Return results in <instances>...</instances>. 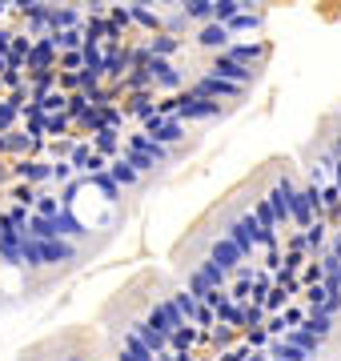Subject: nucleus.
<instances>
[{"label":"nucleus","mask_w":341,"mask_h":361,"mask_svg":"<svg viewBox=\"0 0 341 361\" xmlns=\"http://www.w3.org/2000/svg\"><path fill=\"white\" fill-rule=\"evenodd\" d=\"M326 253H333V257L341 261V233H333V241H329V245H326Z\"/></svg>","instance_id":"obj_52"},{"label":"nucleus","mask_w":341,"mask_h":361,"mask_svg":"<svg viewBox=\"0 0 341 361\" xmlns=\"http://www.w3.org/2000/svg\"><path fill=\"white\" fill-rule=\"evenodd\" d=\"M253 221H257V233H277V217H273V209H269V201L265 197H257L253 201Z\"/></svg>","instance_id":"obj_25"},{"label":"nucleus","mask_w":341,"mask_h":361,"mask_svg":"<svg viewBox=\"0 0 341 361\" xmlns=\"http://www.w3.org/2000/svg\"><path fill=\"white\" fill-rule=\"evenodd\" d=\"M189 293H193V297H197V301H201V293H209V285H205V281H201V273H197V269H193V273H189Z\"/></svg>","instance_id":"obj_47"},{"label":"nucleus","mask_w":341,"mask_h":361,"mask_svg":"<svg viewBox=\"0 0 341 361\" xmlns=\"http://www.w3.org/2000/svg\"><path fill=\"white\" fill-rule=\"evenodd\" d=\"M169 301L177 305V313H181L185 322H193V317H197V310H201V301H197L193 293H189V289H181V293H173Z\"/></svg>","instance_id":"obj_32"},{"label":"nucleus","mask_w":341,"mask_h":361,"mask_svg":"<svg viewBox=\"0 0 341 361\" xmlns=\"http://www.w3.org/2000/svg\"><path fill=\"white\" fill-rule=\"evenodd\" d=\"M209 261H217V265H221L225 273H233V269H237V261H245V257H241V253L233 249V241L217 237V241L209 245Z\"/></svg>","instance_id":"obj_17"},{"label":"nucleus","mask_w":341,"mask_h":361,"mask_svg":"<svg viewBox=\"0 0 341 361\" xmlns=\"http://www.w3.org/2000/svg\"><path fill=\"white\" fill-rule=\"evenodd\" d=\"M4 233H8V221H4V209H0V237H4Z\"/></svg>","instance_id":"obj_54"},{"label":"nucleus","mask_w":341,"mask_h":361,"mask_svg":"<svg viewBox=\"0 0 341 361\" xmlns=\"http://www.w3.org/2000/svg\"><path fill=\"white\" fill-rule=\"evenodd\" d=\"M185 25H189V20H185L181 8H177L173 16H161V32H165V37H177V32H185Z\"/></svg>","instance_id":"obj_39"},{"label":"nucleus","mask_w":341,"mask_h":361,"mask_svg":"<svg viewBox=\"0 0 341 361\" xmlns=\"http://www.w3.org/2000/svg\"><path fill=\"white\" fill-rule=\"evenodd\" d=\"M261 20H265L261 13H249V8H245V13H237L233 20L225 25V32H229V37H233V32H257V28H261Z\"/></svg>","instance_id":"obj_26"},{"label":"nucleus","mask_w":341,"mask_h":361,"mask_svg":"<svg viewBox=\"0 0 341 361\" xmlns=\"http://www.w3.org/2000/svg\"><path fill=\"white\" fill-rule=\"evenodd\" d=\"M68 180H77V173L68 169V161H53V185H68Z\"/></svg>","instance_id":"obj_44"},{"label":"nucleus","mask_w":341,"mask_h":361,"mask_svg":"<svg viewBox=\"0 0 341 361\" xmlns=\"http://www.w3.org/2000/svg\"><path fill=\"white\" fill-rule=\"evenodd\" d=\"M85 113H89V97H85V92H73V97H68V104H65V116L77 125Z\"/></svg>","instance_id":"obj_36"},{"label":"nucleus","mask_w":341,"mask_h":361,"mask_svg":"<svg viewBox=\"0 0 341 361\" xmlns=\"http://www.w3.org/2000/svg\"><path fill=\"white\" fill-rule=\"evenodd\" d=\"M73 137H61V141H44V149H49V161H68V153H73Z\"/></svg>","instance_id":"obj_37"},{"label":"nucleus","mask_w":341,"mask_h":361,"mask_svg":"<svg viewBox=\"0 0 341 361\" xmlns=\"http://www.w3.org/2000/svg\"><path fill=\"white\" fill-rule=\"evenodd\" d=\"M125 13H129V25H141L144 32H153V37L161 32V13H153V8H144V4H129Z\"/></svg>","instance_id":"obj_21"},{"label":"nucleus","mask_w":341,"mask_h":361,"mask_svg":"<svg viewBox=\"0 0 341 361\" xmlns=\"http://www.w3.org/2000/svg\"><path fill=\"white\" fill-rule=\"evenodd\" d=\"M193 341H197V329L193 325H181L177 334H169V353H189Z\"/></svg>","instance_id":"obj_31"},{"label":"nucleus","mask_w":341,"mask_h":361,"mask_svg":"<svg viewBox=\"0 0 341 361\" xmlns=\"http://www.w3.org/2000/svg\"><path fill=\"white\" fill-rule=\"evenodd\" d=\"M129 334L137 337V341H141V345L149 349V353H153V357H161V353L169 349V337H165V334H157V329H153L149 322H132V329H129Z\"/></svg>","instance_id":"obj_13"},{"label":"nucleus","mask_w":341,"mask_h":361,"mask_svg":"<svg viewBox=\"0 0 341 361\" xmlns=\"http://www.w3.org/2000/svg\"><path fill=\"white\" fill-rule=\"evenodd\" d=\"M181 109V92H173V97H161L157 101V116H177Z\"/></svg>","instance_id":"obj_43"},{"label":"nucleus","mask_w":341,"mask_h":361,"mask_svg":"<svg viewBox=\"0 0 341 361\" xmlns=\"http://www.w3.org/2000/svg\"><path fill=\"white\" fill-rule=\"evenodd\" d=\"M32 213H37V217H49V221H53L56 213H61V197H53V193H40V189H37V201H32Z\"/></svg>","instance_id":"obj_33"},{"label":"nucleus","mask_w":341,"mask_h":361,"mask_svg":"<svg viewBox=\"0 0 341 361\" xmlns=\"http://www.w3.org/2000/svg\"><path fill=\"white\" fill-rule=\"evenodd\" d=\"M56 73H80V52H61L56 56Z\"/></svg>","instance_id":"obj_42"},{"label":"nucleus","mask_w":341,"mask_h":361,"mask_svg":"<svg viewBox=\"0 0 341 361\" xmlns=\"http://www.w3.org/2000/svg\"><path fill=\"white\" fill-rule=\"evenodd\" d=\"M302 329H309L317 341H326V337L333 334V317H326V313H309V317L302 322Z\"/></svg>","instance_id":"obj_30"},{"label":"nucleus","mask_w":341,"mask_h":361,"mask_svg":"<svg viewBox=\"0 0 341 361\" xmlns=\"http://www.w3.org/2000/svg\"><path fill=\"white\" fill-rule=\"evenodd\" d=\"M177 361H197V357H189V353H177Z\"/></svg>","instance_id":"obj_56"},{"label":"nucleus","mask_w":341,"mask_h":361,"mask_svg":"<svg viewBox=\"0 0 341 361\" xmlns=\"http://www.w3.org/2000/svg\"><path fill=\"white\" fill-rule=\"evenodd\" d=\"M265 334H285V322H281V313H273V317H269V325H265Z\"/></svg>","instance_id":"obj_51"},{"label":"nucleus","mask_w":341,"mask_h":361,"mask_svg":"<svg viewBox=\"0 0 341 361\" xmlns=\"http://www.w3.org/2000/svg\"><path fill=\"white\" fill-rule=\"evenodd\" d=\"M221 56H229V61H237V65H245V68H261L265 56H269V44L265 40H229V49Z\"/></svg>","instance_id":"obj_7"},{"label":"nucleus","mask_w":341,"mask_h":361,"mask_svg":"<svg viewBox=\"0 0 341 361\" xmlns=\"http://www.w3.org/2000/svg\"><path fill=\"white\" fill-rule=\"evenodd\" d=\"M20 237H25V233H4V237H0V261H4V265H20Z\"/></svg>","instance_id":"obj_27"},{"label":"nucleus","mask_w":341,"mask_h":361,"mask_svg":"<svg viewBox=\"0 0 341 361\" xmlns=\"http://www.w3.org/2000/svg\"><path fill=\"white\" fill-rule=\"evenodd\" d=\"M314 313H326V317L341 313V293H329V297H326V305H321V310H314Z\"/></svg>","instance_id":"obj_48"},{"label":"nucleus","mask_w":341,"mask_h":361,"mask_svg":"<svg viewBox=\"0 0 341 361\" xmlns=\"http://www.w3.org/2000/svg\"><path fill=\"white\" fill-rule=\"evenodd\" d=\"M85 185H92V189H97V193L105 197V201H120L117 180L108 177V173H92V177H85Z\"/></svg>","instance_id":"obj_29"},{"label":"nucleus","mask_w":341,"mask_h":361,"mask_svg":"<svg viewBox=\"0 0 341 361\" xmlns=\"http://www.w3.org/2000/svg\"><path fill=\"white\" fill-rule=\"evenodd\" d=\"M229 40H233V37H229L221 25H201V28H197V44H201V49L225 52V49H229Z\"/></svg>","instance_id":"obj_19"},{"label":"nucleus","mask_w":341,"mask_h":361,"mask_svg":"<svg viewBox=\"0 0 341 361\" xmlns=\"http://www.w3.org/2000/svg\"><path fill=\"white\" fill-rule=\"evenodd\" d=\"M144 322L153 325L157 334H165V337H169V334H177L181 325H189V322H185V317H181V313H177V305H173L169 297H161L157 305L149 310V317H144Z\"/></svg>","instance_id":"obj_8"},{"label":"nucleus","mask_w":341,"mask_h":361,"mask_svg":"<svg viewBox=\"0 0 341 361\" xmlns=\"http://www.w3.org/2000/svg\"><path fill=\"white\" fill-rule=\"evenodd\" d=\"M16 201V205L20 209H28V213H32V201H37V189H32V185H20V180H16L13 185V193H8Z\"/></svg>","instance_id":"obj_38"},{"label":"nucleus","mask_w":341,"mask_h":361,"mask_svg":"<svg viewBox=\"0 0 341 361\" xmlns=\"http://www.w3.org/2000/svg\"><path fill=\"white\" fill-rule=\"evenodd\" d=\"M245 8H253V4H245V0H213V25H229L237 13H245Z\"/></svg>","instance_id":"obj_23"},{"label":"nucleus","mask_w":341,"mask_h":361,"mask_svg":"<svg viewBox=\"0 0 341 361\" xmlns=\"http://www.w3.org/2000/svg\"><path fill=\"white\" fill-rule=\"evenodd\" d=\"M245 361H269V353H245Z\"/></svg>","instance_id":"obj_53"},{"label":"nucleus","mask_w":341,"mask_h":361,"mask_svg":"<svg viewBox=\"0 0 341 361\" xmlns=\"http://www.w3.org/2000/svg\"><path fill=\"white\" fill-rule=\"evenodd\" d=\"M181 13L189 25H213V0H185Z\"/></svg>","instance_id":"obj_22"},{"label":"nucleus","mask_w":341,"mask_h":361,"mask_svg":"<svg viewBox=\"0 0 341 361\" xmlns=\"http://www.w3.org/2000/svg\"><path fill=\"white\" fill-rule=\"evenodd\" d=\"M4 180H8V165H4V161H0V185H4Z\"/></svg>","instance_id":"obj_55"},{"label":"nucleus","mask_w":341,"mask_h":361,"mask_svg":"<svg viewBox=\"0 0 341 361\" xmlns=\"http://www.w3.org/2000/svg\"><path fill=\"white\" fill-rule=\"evenodd\" d=\"M37 104H40V113H44V116H56V113H65L68 97H65L61 89H56V92H49V97H40Z\"/></svg>","instance_id":"obj_34"},{"label":"nucleus","mask_w":341,"mask_h":361,"mask_svg":"<svg viewBox=\"0 0 341 361\" xmlns=\"http://www.w3.org/2000/svg\"><path fill=\"white\" fill-rule=\"evenodd\" d=\"M53 233H56V241H73V245H77L89 229H85V221H80L73 209H61V213L53 217Z\"/></svg>","instance_id":"obj_12"},{"label":"nucleus","mask_w":341,"mask_h":361,"mask_svg":"<svg viewBox=\"0 0 341 361\" xmlns=\"http://www.w3.org/2000/svg\"><path fill=\"white\" fill-rule=\"evenodd\" d=\"M302 297L309 301V313H314V310H321V305H326L329 289H326V285H309V289H302Z\"/></svg>","instance_id":"obj_41"},{"label":"nucleus","mask_w":341,"mask_h":361,"mask_svg":"<svg viewBox=\"0 0 341 361\" xmlns=\"http://www.w3.org/2000/svg\"><path fill=\"white\" fill-rule=\"evenodd\" d=\"M317 201H321V197H317V189L314 185H305V189H293V197H289V225H293V229H309V225H314V205Z\"/></svg>","instance_id":"obj_3"},{"label":"nucleus","mask_w":341,"mask_h":361,"mask_svg":"<svg viewBox=\"0 0 341 361\" xmlns=\"http://www.w3.org/2000/svg\"><path fill=\"white\" fill-rule=\"evenodd\" d=\"M4 16H8V4H0V20H4Z\"/></svg>","instance_id":"obj_57"},{"label":"nucleus","mask_w":341,"mask_h":361,"mask_svg":"<svg viewBox=\"0 0 341 361\" xmlns=\"http://www.w3.org/2000/svg\"><path fill=\"white\" fill-rule=\"evenodd\" d=\"M8 177H16L20 185H32V189H40V185H49V180H53V161H49V157H37V161L20 157V161L8 169Z\"/></svg>","instance_id":"obj_4"},{"label":"nucleus","mask_w":341,"mask_h":361,"mask_svg":"<svg viewBox=\"0 0 341 361\" xmlns=\"http://www.w3.org/2000/svg\"><path fill=\"white\" fill-rule=\"evenodd\" d=\"M0 157H4V133H0Z\"/></svg>","instance_id":"obj_58"},{"label":"nucleus","mask_w":341,"mask_h":361,"mask_svg":"<svg viewBox=\"0 0 341 361\" xmlns=\"http://www.w3.org/2000/svg\"><path fill=\"white\" fill-rule=\"evenodd\" d=\"M253 233H257V221H253V213H241V217H233L229 225H225V241H233V249L241 253V257H253Z\"/></svg>","instance_id":"obj_6"},{"label":"nucleus","mask_w":341,"mask_h":361,"mask_svg":"<svg viewBox=\"0 0 341 361\" xmlns=\"http://www.w3.org/2000/svg\"><path fill=\"white\" fill-rule=\"evenodd\" d=\"M189 97H197V101H241L245 97V89L241 85H229V80H217L209 77V73H201V77L189 80Z\"/></svg>","instance_id":"obj_1"},{"label":"nucleus","mask_w":341,"mask_h":361,"mask_svg":"<svg viewBox=\"0 0 341 361\" xmlns=\"http://www.w3.org/2000/svg\"><path fill=\"white\" fill-rule=\"evenodd\" d=\"M209 77H217V80H229V85H241V89H249L253 80H257V68H245V65H237V61H229V56H213L209 61V68H205Z\"/></svg>","instance_id":"obj_5"},{"label":"nucleus","mask_w":341,"mask_h":361,"mask_svg":"<svg viewBox=\"0 0 341 361\" xmlns=\"http://www.w3.org/2000/svg\"><path fill=\"white\" fill-rule=\"evenodd\" d=\"M213 322H217V317H213V310H205V305H201V310H197V317H193V325H201V329H209Z\"/></svg>","instance_id":"obj_49"},{"label":"nucleus","mask_w":341,"mask_h":361,"mask_svg":"<svg viewBox=\"0 0 341 361\" xmlns=\"http://www.w3.org/2000/svg\"><path fill=\"white\" fill-rule=\"evenodd\" d=\"M197 273H201V281L209 285V289H225V285H229V273H225L217 261H209V257L197 265Z\"/></svg>","instance_id":"obj_24"},{"label":"nucleus","mask_w":341,"mask_h":361,"mask_svg":"<svg viewBox=\"0 0 341 361\" xmlns=\"http://www.w3.org/2000/svg\"><path fill=\"white\" fill-rule=\"evenodd\" d=\"M40 153H44V141H32L25 129L4 133V157H28V161H37Z\"/></svg>","instance_id":"obj_11"},{"label":"nucleus","mask_w":341,"mask_h":361,"mask_svg":"<svg viewBox=\"0 0 341 361\" xmlns=\"http://www.w3.org/2000/svg\"><path fill=\"white\" fill-rule=\"evenodd\" d=\"M4 221H8V229H13V233H25V225H28V209H20V205L4 209Z\"/></svg>","instance_id":"obj_40"},{"label":"nucleus","mask_w":341,"mask_h":361,"mask_svg":"<svg viewBox=\"0 0 341 361\" xmlns=\"http://www.w3.org/2000/svg\"><path fill=\"white\" fill-rule=\"evenodd\" d=\"M92 153L97 157H105V161H117L120 157V149H125V141H120V133H113V129H101V133H92Z\"/></svg>","instance_id":"obj_15"},{"label":"nucleus","mask_w":341,"mask_h":361,"mask_svg":"<svg viewBox=\"0 0 341 361\" xmlns=\"http://www.w3.org/2000/svg\"><path fill=\"white\" fill-rule=\"evenodd\" d=\"M141 73H149V80H153V92L161 89L165 97H173V92H185V73L173 65V61H149Z\"/></svg>","instance_id":"obj_2"},{"label":"nucleus","mask_w":341,"mask_h":361,"mask_svg":"<svg viewBox=\"0 0 341 361\" xmlns=\"http://www.w3.org/2000/svg\"><path fill=\"white\" fill-rule=\"evenodd\" d=\"M221 116V104L217 101H197V97H189L181 92V109H177V121H217Z\"/></svg>","instance_id":"obj_9"},{"label":"nucleus","mask_w":341,"mask_h":361,"mask_svg":"<svg viewBox=\"0 0 341 361\" xmlns=\"http://www.w3.org/2000/svg\"><path fill=\"white\" fill-rule=\"evenodd\" d=\"M25 68H28V77H37V73H56V49L49 44V37L32 40V49H28Z\"/></svg>","instance_id":"obj_10"},{"label":"nucleus","mask_w":341,"mask_h":361,"mask_svg":"<svg viewBox=\"0 0 341 361\" xmlns=\"http://www.w3.org/2000/svg\"><path fill=\"white\" fill-rule=\"evenodd\" d=\"M153 113H157V92H132L125 104V116H137V121H149Z\"/></svg>","instance_id":"obj_18"},{"label":"nucleus","mask_w":341,"mask_h":361,"mask_svg":"<svg viewBox=\"0 0 341 361\" xmlns=\"http://www.w3.org/2000/svg\"><path fill=\"white\" fill-rule=\"evenodd\" d=\"M105 173H108L113 180H117V189H132V185L141 180V177H137V173H132L129 165H125V157H117V161H108V169H105Z\"/></svg>","instance_id":"obj_28"},{"label":"nucleus","mask_w":341,"mask_h":361,"mask_svg":"<svg viewBox=\"0 0 341 361\" xmlns=\"http://www.w3.org/2000/svg\"><path fill=\"white\" fill-rule=\"evenodd\" d=\"M8 49H13V28H0V61L8 56Z\"/></svg>","instance_id":"obj_50"},{"label":"nucleus","mask_w":341,"mask_h":361,"mask_svg":"<svg viewBox=\"0 0 341 361\" xmlns=\"http://www.w3.org/2000/svg\"><path fill=\"white\" fill-rule=\"evenodd\" d=\"M261 317H265V310L249 301V305H245V329H257V325H261Z\"/></svg>","instance_id":"obj_45"},{"label":"nucleus","mask_w":341,"mask_h":361,"mask_svg":"<svg viewBox=\"0 0 341 361\" xmlns=\"http://www.w3.org/2000/svg\"><path fill=\"white\" fill-rule=\"evenodd\" d=\"M144 49H149V56H153V61H169V56H177V52L185 49V40H181V37H165V32H157V37L144 40Z\"/></svg>","instance_id":"obj_16"},{"label":"nucleus","mask_w":341,"mask_h":361,"mask_svg":"<svg viewBox=\"0 0 341 361\" xmlns=\"http://www.w3.org/2000/svg\"><path fill=\"white\" fill-rule=\"evenodd\" d=\"M245 341H249V353H253V349L269 345V334H265V329H245Z\"/></svg>","instance_id":"obj_46"},{"label":"nucleus","mask_w":341,"mask_h":361,"mask_svg":"<svg viewBox=\"0 0 341 361\" xmlns=\"http://www.w3.org/2000/svg\"><path fill=\"white\" fill-rule=\"evenodd\" d=\"M302 241H305V253H326V245H329V221H314L309 229L302 233Z\"/></svg>","instance_id":"obj_20"},{"label":"nucleus","mask_w":341,"mask_h":361,"mask_svg":"<svg viewBox=\"0 0 341 361\" xmlns=\"http://www.w3.org/2000/svg\"><path fill=\"white\" fill-rule=\"evenodd\" d=\"M120 349H125V353H129L132 361H157L153 353H149V349L141 345V341H137V337L129 334V329H125V341H120Z\"/></svg>","instance_id":"obj_35"},{"label":"nucleus","mask_w":341,"mask_h":361,"mask_svg":"<svg viewBox=\"0 0 341 361\" xmlns=\"http://www.w3.org/2000/svg\"><path fill=\"white\" fill-rule=\"evenodd\" d=\"M40 261L44 265H68V261H77V245L73 241H40Z\"/></svg>","instance_id":"obj_14"}]
</instances>
